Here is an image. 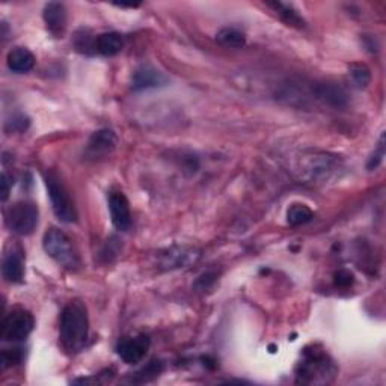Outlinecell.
<instances>
[{
    "mask_svg": "<svg viewBox=\"0 0 386 386\" xmlns=\"http://www.w3.org/2000/svg\"><path fill=\"white\" fill-rule=\"evenodd\" d=\"M43 246L49 257H52L58 264L67 267V269H76L78 266V258L73 245H71V240L59 228H50L44 234Z\"/></svg>",
    "mask_w": 386,
    "mask_h": 386,
    "instance_id": "obj_2",
    "label": "cell"
},
{
    "mask_svg": "<svg viewBox=\"0 0 386 386\" xmlns=\"http://www.w3.org/2000/svg\"><path fill=\"white\" fill-rule=\"evenodd\" d=\"M383 156H385V135H382L380 142H379V147H377V151H374V154L372 156V159H369L367 168L369 171L376 169L383 160Z\"/></svg>",
    "mask_w": 386,
    "mask_h": 386,
    "instance_id": "obj_23",
    "label": "cell"
},
{
    "mask_svg": "<svg viewBox=\"0 0 386 386\" xmlns=\"http://www.w3.org/2000/svg\"><path fill=\"white\" fill-rule=\"evenodd\" d=\"M35 320L32 314L25 310H14L5 317L2 323V336L3 341L8 343H20L25 341L34 330Z\"/></svg>",
    "mask_w": 386,
    "mask_h": 386,
    "instance_id": "obj_5",
    "label": "cell"
},
{
    "mask_svg": "<svg viewBox=\"0 0 386 386\" xmlns=\"http://www.w3.org/2000/svg\"><path fill=\"white\" fill-rule=\"evenodd\" d=\"M45 186H47V191H49L52 207L56 217L65 224L76 222L77 211L74 207V202L71 200L65 186L59 181V178L52 174L47 175Z\"/></svg>",
    "mask_w": 386,
    "mask_h": 386,
    "instance_id": "obj_4",
    "label": "cell"
},
{
    "mask_svg": "<svg viewBox=\"0 0 386 386\" xmlns=\"http://www.w3.org/2000/svg\"><path fill=\"white\" fill-rule=\"evenodd\" d=\"M270 8H273L279 17L287 23L288 26H296V28H302L305 25L303 19L299 15V12L294 10L291 5L287 3H281V2H275V3H269Z\"/></svg>",
    "mask_w": 386,
    "mask_h": 386,
    "instance_id": "obj_18",
    "label": "cell"
},
{
    "mask_svg": "<svg viewBox=\"0 0 386 386\" xmlns=\"http://www.w3.org/2000/svg\"><path fill=\"white\" fill-rule=\"evenodd\" d=\"M39 211L34 202L20 201L6 213V225L10 230L19 235L32 234L38 225Z\"/></svg>",
    "mask_w": 386,
    "mask_h": 386,
    "instance_id": "obj_3",
    "label": "cell"
},
{
    "mask_svg": "<svg viewBox=\"0 0 386 386\" xmlns=\"http://www.w3.org/2000/svg\"><path fill=\"white\" fill-rule=\"evenodd\" d=\"M109 210L116 230L127 231L131 225V213L129 200L122 192H112L109 195Z\"/></svg>",
    "mask_w": 386,
    "mask_h": 386,
    "instance_id": "obj_8",
    "label": "cell"
},
{
    "mask_svg": "<svg viewBox=\"0 0 386 386\" xmlns=\"http://www.w3.org/2000/svg\"><path fill=\"white\" fill-rule=\"evenodd\" d=\"M314 94L319 100L325 101L329 106L343 107L347 103V94L335 83H319L314 86Z\"/></svg>",
    "mask_w": 386,
    "mask_h": 386,
    "instance_id": "obj_13",
    "label": "cell"
},
{
    "mask_svg": "<svg viewBox=\"0 0 386 386\" xmlns=\"http://www.w3.org/2000/svg\"><path fill=\"white\" fill-rule=\"evenodd\" d=\"M216 39L219 44H222L224 47H230V49H242V47L246 44V36L234 28L220 29L216 35Z\"/></svg>",
    "mask_w": 386,
    "mask_h": 386,
    "instance_id": "obj_17",
    "label": "cell"
},
{
    "mask_svg": "<svg viewBox=\"0 0 386 386\" xmlns=\"http://www.w3.org/2000/svg\"><path fill=\"white\" fill-rule=\"evenodd\" d=\"M334 368L332 362L328 361L325 353L312 350L305 353V359L301 362V369H299V377L302 382H317V377H323L326 380L330 369Z\"/></svg>",
    "mask_w": 386,
    "mask_h": 386,
    "instance_id": "obj_6",
    "label": "cell"
},
{
    "mask_svg": "<svg viewBox=\"0 0 386 386\" xmlns=\"http://www.w3.org/2000/svg\"><path fill=\"white\" fill-rule=\"evenodd\" d=\"M216 273H211V272H207V273H204L201 275V277L196 279L195 282V290L196 291H206L208 290L213 283H215L216 281Z\"/></svg>",
    "mask_w": 386,
    "mask_h": 386,
    "instance_id": "obj_24",
    "label": "cell"
},
{
    "mask_svg": "<svg viewBox=\"0 0 386 386\" xmlns=\"http://www.w3.org/2000/svg\"><path fill=\"white\" fill-rule=\"evenodd\" d=\"M200 258L198 250L193 248H172L163 255L162 266L164 269H178V267H186L195 263Z\"/></svg>",
    "mask_w": 386,
    "mask_h": 386,
    "instance_id": "obj_12",
    "label": "cell"
},
{
    "mask_svg": "<svg viewBox=\"0 0 386 386\" xmlns=\"http://www.w3.org/2000/svg\"><path fill=\"white\" fill-rule=\"evenodd\" d=\"M312 217H314L312 210L308 206H305V204H294V206H291L288 208V213H287L288 224L293 226L308 224V222H311Z\"/></svg>",
    "mask_w": 386,
    "mask_h": 386,
    "instance_id": "obj_19",
    "label": "cell"
},
{
    "mask_svg": "<svg viewBox=\"0 0 386 386\" xmlns=\"http://www.w3.org/2000/svg\"><path fill=\"white\" fill-rule=\"evenodd\" d=\"M149 338L147 335H138L135 338H129V340H124L116 347V353L125 364L133 365L138 364L142 359L145 358V354L149 350Z\"/></svg>",
    "mask_w": 386,
    "mask_h": 386,
    "instance_id": "obj_7",
    "label": "cell"
},
{
    "mask_svg": "<svg viewBox=\"0 0 386 386\" xmlns=\"http://www.w3.org/2000/svg\"><path fill=\"white\" fill-rule=\"evenodd\" d=\"M8 68H10L12 73L17 74H25L29 73L30 69L35 65V56L30 53L25 47H15L8 54Z\"/></svg>",
    "mask_w": 386,
    "mask_h": 386,
    "instance_id": "obj_14",
    "label": "cell"
},
{
    "mask_svg": "<svg viewBox=\"0 0 386 386\" xmlns=\"http://www.w3.org/2000/svg\"><path fill=\"white\" fill-rule=\"evenodd\" d=\"M352 282H353V273L352 272L341 269V270H338L335 273V283L338 287H349Z\"/></svg>",
    "mask_w": 386,
    "mask_h": 386,
    "instance_id": "obj_25",
    "label": "cell"
},
{
    "mask_svg": "<svg viewBox=\"0 0 386 386\" xmlns=\"http://www.w3.org/2000/svg\"><path fill=\"white\" fill-rule=\"evenodd\" d=\"M122 36L116 32H106L97 36V52L103 56H115L122 49Z\"/></svg>",
    "mask_w": 386,
    "mask_h": 386,
    "instance_id": "obj_16",
    "label": "cell"
},
{
    "mask_svg": "<svg viewBox=\"0 0 386 386\" xmlns=\"http://www.w3.org/2000/svg\"><path fill=\"white\" fill-rule=\"evenodd\" d=\"M43 19L49 34L54 38H62L67 30V10L59 2H50L44 6Z\"/></svg>",
    "mask_w": 386,
    "mask_h": 386,
    "instance_id": "obj_10",
    "label": "cell"
},
{
    "mask_svg": "<svg viewBox=\"0 0 386 386\" xmlns=\"http://www.w3.org/2000/svg\"><path fill=\"white\" fill-rule=\"evenodd\" d=\"M2 201H6L8 196H10V191H11V181L8 178L6 174H2Z\"/></svg>",
    "mask_w": 386,
    "mask_h": 386,
    "instance_id": "obj_27",
    "label": "cell"
},
{
    "mask_svg": "<svg viewBox=\"0 0 386 386\" xmlns=\"http://www.w3.org/2000/svg\"><path fill=\"white\" fill-rule=\"evenodd\" d=\"M168 83V77L153 65H140L131 78L133 91H147Z\"/></svg>",
    "mask_w": 386,
    "mask_h": 386,
    "instance_id": "obj_9",
    "label": "cell"
},
{
    "mask_svg": "<svg viewBox=\"0 0 386 386\" xmlns=\"http://www.w3.org/2000/svg\"><path fill=\"white\" fill-rule=\"evenodd\" d=\"M8 124H11V130L23 131V130H26V129H28L29 121H28V118H25L23 115H19V116H15L14 120L10 121Z\"/></svg>",
    "mask_w": 386,
    "mask_h": 386,
    "instance_id": "obj_26",
    "label": "cell"
},
{
    "mask_svg": "<svg viewBox=\"0 0 386 386\" xmlns=\"http://www.w3.org/2000/svg\"><path fill=\"white\" fill-rule=\"evenodd\" d=\"M350 76L353 82L356 83L359 88H367L372 82V71L364 64H352L350 65Z\"/></svg>",
    "mask_w": 386,
    "mask_h": 386,
    "instance_id": "obj_21",
    "label": "cell"
},
{
    "mask_svg": "<svg viewBox=\"0 0 386 386\" xmlns=\"http://www.w3.org/2000/svg\"><path fill=\"white\" fill-rule=\"evenodd\" d=\"M74 47L83 54H92L97 52V38H92L88 29H78L74 35Z\"/></svg>",
    "mask_w": 386,
    "mask_h": 386,
    "instance_id": "obj_20",
    "label": "cell"
},
{
    "mask_svg": "<svg viewBox=\"0 0 386 386\" xmlns=\"http://www.w3.org/2000/svg\"><path fill=\"white\" fill-rule=\"evenodd\" d=\"M2 277L10 283H20L25 278V266L23 259L17 254H8L2 263Z\"/></svg>",
    "mask_w": 386,
    "mask_h": 386,
    "instance_id": "obj_15",
    "label": "cell"
},
{
    "mask_svg": "<svg viewBox=\"0 0 386 386\" xmlns=\"http://www.w3.org/2000/svg\"><path fill=\"white\" fill-rule=\"evenodd\" d=\"M23 359L21 349H8L2 352V368L12 367Z\"/></svg>",
    "mask_w": 386,
    "mask_h": 386,
    "instance_id": "obj_22",
    "label": "cell"
},
{
    "mask_svg": "<svg viewBox=\"0 0 386 386\" xmlns=\"http://www.w3.org/2000/svg\"><path fill=\"white\" fill-rule=\"evenodd\" d=\"M89 335V319L85 305L78 301L69 302L61 314L59 340L68 353L81 352Z\"/></svg>",
    "mask_w": 386,
    "mask_h": 386,
    "instance_id": "obj_1",
    "label": "cell"
},
{
    "mask_svg": "<svg viewBox=\"0 0 386 386\" xmlns=\"http://www.w3.org/2000/svg\"><path fill=\"white\" fill-rule=\"evenodd\" d=\"M118 138L114 130L103 129L94 133L91 136L88 147H86V154L92 159H100V157H106L116 148Z\"/></svg>",
    "mask_w": 386,
    "mask_h": 386,
    "instance_id": "obj_11",
    "label": "cell"
}]
</instances>
